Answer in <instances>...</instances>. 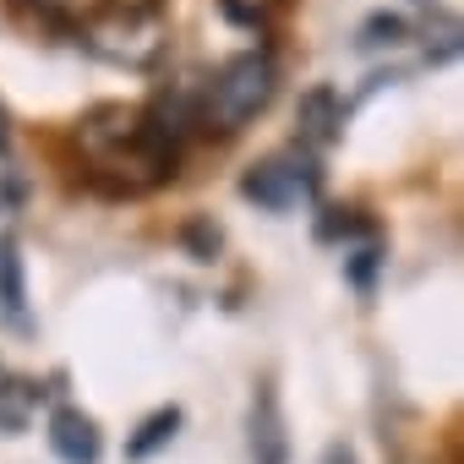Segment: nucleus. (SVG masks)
Masks as SVG:
<instances>
[{"mask_svg": "<svg viewBox=\"0 0 464 464\" xmlns=\"http://www.w3.org/2000/svg\"><path fill=\"white\" fill-rule=\"evenodd\" d=\"M39 6H50V12H72L77 0H39Z\"/></svg>", "mask_w": 464, "mask_h": 464, "instance_id": "nucleus-14", "label": "nucleus"}, {"mask_svg": "<svg viewBox=\"0 0 464 464\" xmlns=\"http://www.w3.org/2000/svg\"><path fill=\"white\" fill-rule=\"evenodd\" d=\"M274 6H279V0H224V12L241 17V23H257V17H268Z\"/></svg>", "mask_w": 464, "mask_h": 464, "instance_id": "nucleus-11", "label": "nucleus"}, {"mask_svg": "<svg viewBox=\"0 0 464 464\" xmlns=\"http://www.w3.org/2000/svg\"><path fill=\"white\" fill-rule=\"evenodd\" d=\"M82 44L93 55L115 61V66L142 72V66H153L164 55L169 28H164V17L153 6H110V12H99V17L82 23Z\"/></svg>", "mask_w": 464, "mask_h": 464, "instance_id": "nucleus-2", "label": "nucleus"}, {"mask_svg": "<svg viewBox=\"0 0 464 464\" xmlns=\"http://www.w3.org/2000/svg\"><path fill=\"white\" fill-rule=\"evenodd\" d=\"M175 431H180V410L169 404V410H153L142 426H137V437L126 442V459H153L164 442H175Z\"/></svg>", "mask_w": 464, "mask_h": 464, "instance_id": "nucleus-8", "label": "nucleus"}, {"mask_svg": "<svg viewBox=\"0 0 464 464\" xmlns=\"http://www.w3.org/2000/svg\"><path fill=\"white\" fill-rule=\"evenodd\" d=\"M372 268H377V252H361V263H355V285H366Z\"/></svg>", "mask_w": 464, "mask_h": 464, "instance_id": "nucleus-12", "label": "nucleus"}, {"mask_svg": "<svg viewBox=\"0 0 464 464\" xmlns=\"http://www.w3.org/2000/svg\"><path fill=\"white\" fill-rule=\"evenodd\" d=\"M323 464H355V453H350V448H344V442H334V448H328V453H323Z\"/></svg>", "mask_w": 464, "mask_h": 464, "instance_id": "nucleus-13", "label": "nucleus"}, {"mask_svg": "<svg viewBox=\"0 0 464 464\" xmlns=\"http://www.w3.org/2000/svg\"><path fill=\"white\" fill-rule=\"evenodd\" d=\"M34 404H39V388H34V382H23V377H6V382H0V431L17 437V431L28 426Z\"/></svg>", "mask_w": 464, "mask_h": 464, "instance_id": "nucleus-9", "label": "nucleus"}, {"mask_svg": "<svg viewBox=\"0 0 464 464\" xmlns=\"http://www.w3.org/2000/svg\"><path fill=\"white\" fill-rule=\"evenodd\" d=\"M115 6H153V0H115Z\"/></svg>", "mask_w": 464, "mask_h": 464, "instance_id": "nucleus-15", "label": "nucleus"}, {"mask_svg": "<svg viewBox=\"0 0 464 464\" xmlns=\"http://www.w3.org/2000/svg\"><path fill=\"white\" fill-rule=\"evenodd\" d=\"M339 126H344L339 93H334V88H312V93L301 99V137H306L312 148H328V142L339 137Z\"/></svg>", "mask_w": 464, "mask_h": 464, "instance_id": "nucleus-7", "label": "nucleus"}, {"mask_svg": "<svg viewBox=\"0 0 464 464\" xmlns=\"http://www.w3.org/2000/svg\"><path fill=\"white\" fill-rule=\"evenodd\" d=\"M317 186H323V175H317L301 153H274V159H263V164L246 169L241 197L257 202L263 213H295L301 202L317 197Z\"/></svg>", "mask_w": 464, "mask_h": 464, "instance_id": "nucleus-3", "label": "nucleus"}, {"mask_svg": "<svg viewBox=\"0 0 464 464\" xmlns=\"http://www.w3.org/2000/svg\"><path fill=\"white\" fill-rule=\"evenodd\" d=\"M252 464H290V431L274 382H263L252 399Z\"/></svg>", "mask_w": 464, "mask_h": 464, "instance_id": "nucleus-4", "label": "nucleus"}, {"mask_svg": "<svg viewBox=\"0 0 464 464\" xmlns=\"http://www.w3.org/2000/svg\"><path fill=\"white\" fill-rule=\"evenodd\" d=\"M50 448H55L61 464H99L104 437H99L93 415H82V410H55V415H50Z\"/></svg>", "mask_w": 464, "mask_h": 464, "instance_id": "nucleus-5", "label": "nucleus"}, {"mask_svg": "<svg viewBox=\"0 0 464 464\" xmlns=\"http://www.w3.org/2000/svg\"><path fill=\"white\" fill-rule=\"evenodd\" d=\"M404 39H410V28L399 17H372L361 28V50H382V44H404Z\"/></svg>", "mask_w": 464, "mask_h": 464, "instance_id": "nucleus-10", "label": "nucleus"}, {"mask_svg": "<svg viewBox=\"0 0 464 464\" xmlns=\"http://www.w3.org/2000/svg\"><path fill=\"white\" fill-rule=\"evenodd\" d=\"M274 88H279V66L257 50L236 55V61H224L218 77L208 82V99H202V126L208 131H241L252 126L268 104H274Z\"/></svg>", "mask_w": 464, "mask_h": 464, "instance_id": "nucleus-1", "label": "nucleus"}, {"mask_svg": "<svg viewBox=\"0 0 464 464\" xmlns=\"http://www.w3.org/2000/svg\"><path fill=\"white\" fill-rule=\"evenodd\" d=\"M0 317H6V328L28 334V268L17 236H0Z\"/></svg>", "mask_w": 464, "mask_h": 464, "instance_id": "nucleus-6", "label": "nucleus"}]
</instances>
